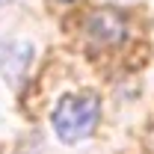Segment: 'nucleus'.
Returning <instances> with one entry per match:
<instances>
[{"label":"nucleus","instance_id":"f257e3e1","mask_svg":"<svg viewBox=\"0 0 154 154\" xmlns=\"http://www.w3.org/2000/svg\"><path fill=\"white\" fill-rule=\"evenodd\" d=\"M101 101L95 95H65L54 107V131L62 142H80L95 131Z\"/></svg>","mask_w":154,"mask_h":154},{"label":"nucleus","instance_id":"f03ea898","mask_svg":"<svg viewBox=\"0 0 154 154\" xmlns=\"http://www.w3.org/2000/svg\"><path fill=\"white\" fill-rule=\"evenodd\" d=\"M86 30H89V36L95 38L98 45H116V42L125 38V21L113 9H98V12L89 15Z\"/></svg>","mask_w":154,"mask_h":154},{"label":"nucleus","instance_id":"7ed1b4c3","mask_svg":"<svg viewBox=\"0 0 154 154\" xmlns=\"http://www.w3.org/2000/svg\"><path fill=\"white\" fill-rule=\"evenodd\" d=\"M21 51V48H18ZM18 57V54H12V42H0V71L3 68H9V62Z\"/></svg>","mask_w":154,"mask_h":154}]
</instances>
